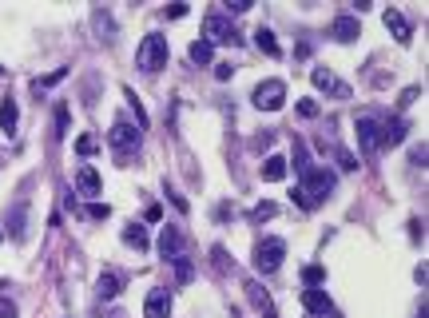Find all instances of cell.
<instances>
[{"instance_id":"6da1fadb","label":"cell","mask_w":429,"mask_h":318,"mask_svg":"<svg viewBox=\"0 0 429 318\" xmlns=\"http://www.w3.org/2000/svg\"><path fill=\"white\" fill-rule=\"evenodd\" d=\"M334 187H338V175L330 167H306L298 179V187L290 191V195H294V203L302 211H314V207H322L334 195Z\"/></svg>"},{"instance_id":"7a4b0ae2","label":"cell","mask_w":429,"mask_h":318,"mask_svg":"<svg viewBox=\"0 0 429 318\" xmlns=\"http://www.w3.org/2000/svg\"><path fill=\"white\" fill-rule=\"evenodd\" d=\"M135 64H140V72H159L163 64H167V40L159 36V32H147L140 40V52H135Z\"/></svg>"},{"instance_id":"3957f363","label":"cell","mask_w":429,"mask_h":318,"mask_svg":"<svg viewBox=\"0 0 429 318\" xmlns=\"http://www.w3.org/2000/svg\"><path fill=\"white\" fill-rule=\"evenodd\" d=\"M203 32H207L203 40H207L211 48H215V44H242L238 28H235V24H231L222 12H207V16H203Z\"/></svg>"},{"instance_id":"277c9868","label":"cell","mask_w":429,"mask_h":318,"mask_svg":"<svg viewBox=\"0 0 429 318\" xmlns=\"http://www.w3.org/2000/svg\"><path fill=\"white\" fill-rule=\"evenodd\" d=\"M283 254H286L283 238H263V243L254 247V270H258V274H274V270L283 267Z\"/></svg>"},{"instance_id":"5b68a950","label":"cell","mask_w":429,"mask_h":318,"mask_svg":"<svg viewBox=\"0 0 429 318\" xmlns=\"http://www.w3.org/2000/svg\"><path fill=\"white\" fill-rule=\"evenodd\" d=\"M254 108L258 111H278L286 104V84L283 80H263V84H258V88H254Z\"/></svg>"},{"instance_id":"8992f818","label":"cell","mask_w":429,"mask_h":318,"mask_svg":"<svg viewBox=\"0 0 429 318\" xmlns=\"http://www.w3.org/2000/svg\"><path fill=\"white\" fill-rule=\"evenodd\" d=\"M358 143H362V151L365 156H374L381 147V124H378V115H358Z\"/></svg>"},{"instance_id":"52a82bcc","label":"cell","mask_w":429,"mask_h":318,"mask_svg":"<svg viewBox=\"0 0 429 318\" xmlns=\"http://www.w3.org/2000/svg\"><path fill=\"white\" fill-rule=\"evenodd\" d=\"M108 143L115 151H135V147H140V127H131L127 120H115L111 131H108Z\"/></svg>"},{"instance_id":"ba28073f","label":"cell","mask_w":429,"mask_h":318,"mask_svg":"<svg viewBox=\"0 0 429 318\" xmlns=\"http://www.w3.org/2000/svg\"><path fill=\"white\" fill-rule=\"evenodd\" d=\"M310 84H314L318 92H330L334 100H346V95H354V92H350V84H342L330 68H314V72H310Z\"/></svg>"},{"instance_id":"9c48e42d","label":"cell","mask_w":429,"mask_h":318,"mask_svg":"<svg viewBox=\"0 0 429 318\" xmlns=\"http://www.w3.org/2000/svg\"><path fill=\"white\" fill-rule=\"evenodd\" d=\"M159 254H163L167 263H175V259H183V254H187L183 235H179V227H175V223H167V227H163V235H159Z\"/></svg>"},{"instance_id":"30bf717a","label":"cell","mask_w":429,"mask_h":318,"mask_svg":"<svg viewBox=\"0 0 429 318\" xmlns=\"http://www.w3.org/2000/svg\"><path fill=\"white\" fill-rule=\"evenodd\" d=\"M143 318H171V290H147V302H143Z\"/></svg>"},{"instance_id":"8fae6325","label":"cell","mask_w":429,"mask_h":318,"mask_svg":"<svg viewBox=\"0 0 429 318\" xmlns=\"http://www.w3.org/2000/svg\"><path fill=\"white\" fill-rule=\"evenodd\" d=\"M302 306H306L310 315H318V318H334L330 294H326V290H318V286H306V290H302Z\"/></svg>"},{"instance_id":"7c38bea8","label":"cell","mask_w":429,"mask_h":318,"mask_svg":"<svg viewBox=\"0 0 429 318\" xmlns=\"http://www.w3.org/2000/svg\"><path fill=\"white\" fill-rule=\"evenodd\" d=\"M381 24H385V28L394 32V40H397V44H410V40H413L410 20H406V16L397 12V8H385V12H381Z\"/></svg>"},{"instance_id":"4fadbf2b","label":"cell","mask_w":429,"mask_h":318,"mask_svg":"<svg viewBox=\"0 0 429 318\" xmlns=\"http://www.w3.org/2000/svg\"><path fill=\"white\" fill-rule=\"evenodd\" d=\"M330 36L338 44H354L358 36H362V24H358V16H338L330 24Z\"/></svg>"},{"instance_id":"5bb4252c","label":"cell","mask_w":429,"mask_h":318,"mask_svg":"<svg viewBox=\"0 0 429 318\" xmlns=\"http://www.w3.org/2000/svg\"><path fill=\"white\" fill-rule=\"evenodd\" d=\"M406 135H410V124H406L401 115H394V120H385V124H381V147H397Z\"/></svg>"},{"instance_id":"9a60e30c","label":"cell","mask_w":429,"mask_h":318,"mask_svg":"<svg viewBox=\"0 0 429 318\" xmlns=\"http://www.w3.org/2000/svg\"><path fill=\"white\" fill-rule=\"evenodd\" d=\"M120 290H124V274H115V270H104V274H99V283H95V294H99L104 302H111L115 294H120Z\"/></svg>"},{"instance_id":"2e32d148","label":"cell","mask_w":429,"mask_h":318,"mask_svg":"<svg viewBox=\"0 0 429 318\" xmlns=\"http://www.w3.org/2000/svg\"><path fill=\"white\" fill-rule=\"evenodd\" d=\"M8 231H12V238L28 235V203H24V199L12 203V211H8Z\"/></svg>"},{"instance_id":"e0dca14e","label":"cell","mask_w":429,"mask_h":318,"mask_svg":"<svg viewBox=\"0 0 429 318\" xmlns=\"http://www.w3.org/2000/svg\"><path fill=\"white\" fill-rule=\"evenodd\" d=\"M247 299L263 310V318H278V310H274V302H270V294L263 290V283H247Z\"/></svg>"},{"instance_id":"ac0fdd59","label":"cell","mask_w":429,"mask_h":318,"mask_svg":"<svg viewBox=\"0 0 429 318\" xmlns=\"http://www.w3.org/2000/svg\"><path fill=\"white\" fill-rule=\"evenodd\" d=\"M16 124H20V108H16V100L8 95V100L0 104V131H4V135H16Z\"/></svg>"},{"instance_id":"d6986e66","label":"cell","mask_w":429,"mask_h":318,"mask_svg":"<svg viewBox=\"0 0 429 318\" xmlns=\"http://www.w3.org/2000/svg\"><path fill=\"white\" fill-rule=\"evenodd\" d=\"M76 187L84 191V195H99V175H95L88 163H84V167L76 171Z\"/></svg>"},{"instance_id":"ffe728a7","label":"cell","mask_w":429,"mask_h":318,"mask_svg":"<svg viewBox=\"0 0 429 318\" xmlns=\"http://www.w3.org/2000/svg\"><path fill=\"white\" fill-rule=\"evenodd\" d=\"M286 167H290V163H286L283 156H270L267 163H263V179H267V183H278V179H286Z\"/></svg>"},{"instance_id":"44dd1931","label":"cell","mask_w":429,"mask_h":318,"mask_svg":"<svg viewBox=\"0 0 429 318\" xmlns=\"http://www.w3.org/2000/svg\"><path fill=\"white\" fill-rule=\"evenodd\" d=\"M254 48H258V52H267V56H278V52H283L270 28H254Z\"/></svg>"},{"instance_id":"7402d4cb","label":"cell","mask_w":429,"mask_h":318,"mask_svg":"<svg viewBox=\"0 0 429 318\" xmlns=\"http://www.w3.org/2000/svg\"><path fill=\"white\" fill-rule=\"evenodd\" d=\"M124 243H127V247H135V251H147V231H143L140 223H127V227H124Z\"/></svg>"},{"instance_id":"603a6c76","label":"cell","mask_w":429,"mask_h":318,"mask_svg":"<svg viewBox=\"0 0 429 318\" xmlns=\"http://www.w3.org/2000/svg\"><path fill=\"white\" fill-rule=\"evenodd\" d=\"M187 56H191V64H211V56H215V48L207 44V40H195V44L187 48Z\"/></svg>"},{"instance_id":"cb8c5ba5","label":"cell","mask_w":429,"mask_h":318,"mask_svg":"<svg viewBox=\"0 0 429 318\" xmlns=\"http://www.w3.org/2000/svg\"><path fill=\"white\" fill-rule=\"evenodd\" d=\"M95 28H99V36H104V40H115V24H111V16L104 12V8H95Z\"/></svg>"},{"instance_id":"d4e9b609","label":"cell","mask_w":429,"mask_h":318,"mask_svg":"<svg viewBox=\"0 0 429 318\" xmlns=\"http://www.w3.org/2000/svg\"><path fill=\"white\" fill-rule=\"evenodd\" d=\"M274 215H278V207H274V203H258V207H251V211H247V219H251V223L274 219Z\"/></svg>"},{"instance_id":"484cf974","label":"cell","mask_w":429,"mask_h":318,"mask_svg":"<svg viewBox=\"0 0 429 318\" xmlns=\"http://www.w3.org/2000/svg\"><path fill=\"white\" fill-rule=\"evenodd\" d=\"M302 283H326V267H302Z\"/></svg>"},{"instance_id":"4316f807","label":"cell","mask_w":429,"mask_h":318,"mask_svg":"<svg viewBox=\"0 0 429 318\" xmlns=\"http://www.w3.org/2000/svg\"><path fill=\"white\" fill-rule=\"evenodd\" d=\"M294 167H298V171H306V167H314V163L306 159V143H302V140H294Z\"/></svg>"},{"instance_id":"83f0119b","label":"cell","mask_w":429,"mask_h":318,"mask_svg":"<svg viewBox=\"0 0 429 318\" xmlns=\"http://www.w3.org/2000/svg\"><path fill=\"white\" fill-rule=\"evenodd\" d=\"M64 76H68V68H56L52 76H40V80H36V92H40V88H52V84H60Z\"/></svg>"},{"instance_id":"f1b7e54d","label":"cell","mask_w":429,"mask_h":318,"mask_svg":"<svg viewBox=\"0 0 429 318\" xmlns=\"http://www.w3.org/2000/svg\"><path fill=\"white\" fill-rule=\"evenodd\" d=\"M56 135H68V104H60V108H56Z\"/></svg>"},{"instance_id":"f546056e","label":"cell","mask_w":429,"mask_h":318,"mask_svg":"<svg viewBox=\"0 0 429 318\" xmlns=\"http://www.w3.org/2000/svg\"><path fill=\"white\" fill-rule=\"evenodd\" d=\"M175 279H179V283H191V263H187V254H183V259H175Z\"/></svg>"},{"instance_id":"4dcf8cb0","label":"cell","mask_w":429,"mask_h":318,"mask_svg":"<svg viewBox=\"0 0 429 318\" xmlns=\"http://www.w3.org/2000/svg\"><path fill=\"white\" fill-rule=\"evenodd\" d=\"M92 151H95V140H92V135H79V140H76V156L88 159Z\"/></svg>"},{"instance_id":"1f68e13d","label":"cell","mask_w":429,"mask_h":318,"mask_svg":"<svg viewBox=\"0 0 429 318\" xmlns=\"http://www.w3.org/2000/svg\"><path fill=\"white\" fill-rule=\"evenodd\" d=\"M338 167H342V171H354V167H358L354 151H346V147H342V151H338Z\"/></svg>"},{"instance_id":"d6a6232c","label":"cell","mask_w":429,"mask_h":318,"mask_svg":"<svg viewBox=\"0 0 429 318\" xmlns=\"http://www.w3.org/2000/svg\"><path fill=\"white\" fill-rule=\"evenodd\" d=\"M0 318H20L16 302H12V299H4V294H0Z\"/></svg>"},{"instance_id":"836d02e7","label":"cell","mask_w":429,"mask_h":318,"mask_svg":"<svg viewBox=\"0 0 429 318\" xmlns=\"http://www.w3.org/2000/svg\"><path fill=\"white\" fill-rule=\"evenodd\" d=\"M108 215H111L108 203H92V207H88V219H108Z\"/></svg>"},{"instance_id":"e575fe53","label":"cell","mask_w":429,"mask_h":318,"mask_svg":"<svg viewBox=\"0 0 429 318\" xmlns=\"http://www.w3.org/2000/svg\"><path fill=\"white\" fill-rule=\"evenodd\" d=\"M298 115H302V120H314V115H318V104H314V100H302V104H298Z\"/></svg>"},{"instance_id":"d590c367","label":"cell","mask_w":429,"mask_h":318,"mask_svg":"<svg viewBox=\"0 0 429 318\" xmlns=\"http://www.w3.org/2000/svg\"><path fill=\"white\" fill-rule=\"evenodd\" d=\"M235 76V68L231 64H215V80H231Z\"/></svg>"},{"instance_id":"8d00e7d4","label":"cell","mask_w":429,"mask_h":318,"mask_svg":"<svg viewBox=\"0 0 429 318\" xmlns=\"http://www.w3.org/2000/svg\"><path fill=\"white\" fill-rule=\"evenodd\" d=\"M417 95H421V88H406V92H401V108H410Z\"/></svg>"},{"instance_id":"74e56055","label":"cell","mask_w":429,"mask_h":318,"mask_svg":"<svg viewBox=\"0 0 429 318\" xmlns=\"http://www.w3.org/2000/svg\"><path fill=\"white\" fill-rule=\"evenodd\" d=\"M413 167H426V143H421V147H413Z\"/></svg>"},{"instance_id":"f35d334b","label":"cell","mask_w":429,"mask_h":318,"mask_svg":"<svg viewBox=\"0 0 429 318\" xmlns=\"http://www.w3.org/2000/svg\"><path fill=\"white\" fill-rule=\"evenodd\" d=\"M187 12V8H183V4H171V8H163V16H167V20H179V16Z\"/></svg>"},{"instance_id":"ab89813d","label":"cell","mask_w":429,"mask_h":318,"mask_svg":"<svg viewBox=\"0 0 429 318\" xmlns=\"http://www.w3.org/2000/svg\"><path fill=\"white\" fill-rule=\"evenodd\" d=\"M211 254H215V267H227V251H222V247H215Z\"/></svg>"},{"instance_id":"60d3db41","label":"cell","mask_w":429,"mask_h":318,"mask_svg":"<svg viewBox=\"0 0 429 318\" xmlns=\"http://www.w3.org/2000/svg\"><path fill=\"white\" fill-rule=\"evenodd\" d=\"M4 72H8V68H4V64H0V80H4Z\"/></svg>"},{"instance_id":"b9f144b4","label":"cell","mask_w":429,"mask_h":318,"mask_svg":"<svg viewBox=\"0 0 429 318\" xmlns=\"http://www.w3.org/2000/svg\"><path fill=\"white\" fill-rule=\"evenodd\" d=\"M0 238H4V231H0Z\"/></svg>"}]
</instances>
